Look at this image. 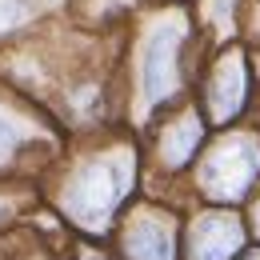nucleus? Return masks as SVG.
<instances>
[{
    "instance_id": "obj_1",
    "label": "nucleus",
    "mask_w": 260,
    "mask_h": 260,
    "mask_svg": "<svg viewBox=\"0 0 260 260\" xmlns=\"http://www.w3.org/2000/svg\"><path fill=\"white\" fill-rule=\"evenodd\" d=\"M208 44L196 28L192 4L140 0L120 32V116L144 128L164 108L192 96Z\"/></svg>"
},
{
    "instance_id": "obj_2",
    "label": "nucleus",
    "mask_w": 260,
    "mask_h": 260,
    "mask_svg": "<svg viewBox=\"0 0 260 260\" xmlns=\"http://www.w3.org/2000/svg\"><path fill=\"white\" fill-rule=\"evenodd\" d=\"M56 168H60L56 184L48 188L52 212L88 240L108 236L140 188V172H144L140 136L136 128L120 124L88 128L72 152L64 148Z\"/></svg>"
},
{
    "instance_id": "obj_3",
    "label": "nucleus",
    "mask_w": 260,
    "mask_h": 260,
    "mask_svg": "<svg viewBox=\"0 0 260 260\" xmlns=\"http://www.w3.org/2000/svg\"><path fill=\"white\" fill-rule=\"evenodd\" d=\"M64 124L28 92L0 76V176L44 172L64 156Z\"/></svg>"
},
{
    "instance_id": "obj_4",
    "label": "nucleus",
    "mask_w": 260,
    "mask_h": 260,
    "mask_svg": "<svg viewBox=\"0 0 260 260\" xmlns=\"http://www.w3.org/2000/svg\"><path fill=\"white\" fill-rule=\"evenodd\" d=\"M260 184V128H212L192 164V188L204 204L240 208Z\"/></svg>"
},
{
    "instance_id": "obj_5",
    "label": "nucleus",
    "mask_w": 260,
    "mask_h": 260,
    "mask_svg": "<svg viewBox=\"0 0 260 260\" xmlns=\"http://www.w3.org/2000/svg\"><path fill=\"white\" fill-rule=\"evenodd\" d=\"M256 92H260V72L248 44L228 40L220 48H208L192 96L212 128L244 124V116L256 108Z\"/></svg>"
},
{
    "instance_id": "obj_6",
    "label": "nucleus",
    "mask_w": 260,
    "mask_h": 260,
    "mask_svg": "<svg viewBox=\"0 0 260 260\" xmlns=\"http://www.w3.org/2000/svg\"><path fill=\"white\" fill-rule=\"evenodd\" d=\"M208 136H212V124L204 120L196 96H188L164 108L160 116H152L140 128V152L156 176H184V172H192Z\"/></svg>"
},
{
    "instance_id": "obj_7",
    "label": "nucleus",
    "mask_w": 260,
    "mask_h": 260,
    "mask_svg": "<svg viewBox=\"0 0 260 260\" xmlns=\"http://www.w3.org/2000/svg\"><path fill=\"white\" fill-rule=\"evenodd\" d=\"M180 220L156 200H132L112 228L116 260H180Z\"/></svg>"
},
{
    "instance_id": "obj_8",
    "label": "nucleus",
    "mask_w": 260,
    "mask_h": 260,
    "mask_svg": "<svg viewBox=\"0 0 260 260\" xmlns=\"http://www.w3.org/2000/svg\"><path fill=\"white\" fill-rule=\"evenodd\" d=\"M252 232L244 216L224 204H204L180 228V260H236Z\"/></svg>"
},
{
    "instance_id": "obj_9",
    "label": "nucleus",
    "mask_w": 260,
    "mask_h": 260,
    "mask_svg": "<svg viewBox=\"0 0 260 260\" xmlns=\"http://www.w3.org/2000/svg\"><path fill=\"white\" fill-rule=\"evenodd\" d=\"M192 16L208 48H220L240 32V0H192Z\"/></svg>"
},
{
    "instance_id": "obj_10",
    "label": "nucleus",
    "mask_w": 260,
    "mask_h": 260,
    "mask_svg": "<svg viewBox=\"0 0 260 260\" xmlns=\"http://www.w3.org/2000/svg\"><path fill=\"white\" fill-rule=\"evenodd\" d=\"M48 20L44 0H0V48Z\"/></svg>"
},
{
    "instance_id": "obj_11",
    "label": "nucleus",
    "mask_w": 260,
    "mask_h": 260,
    "mask_svg": "<svg viewBox=\"0 0 260 260\" xmlns=\"http://www.w3.org/2000/svg\"><path fill=\"white\" fill-rule=\"evenodd\" d=\"M240 44H248L252 52H260V0H240Z\"/></svg>"
},
{
    "instance_id": "obj_12",
    "label": "nucleus",
    "mask_w": 260,
    "mask_h": 260,
    "mask_svg": "<svg viewBox=\"0 0 260 260\" xmlns=\"http://www.w3.org/2000/svg\"><path fill=\"white\" fill-rule=\"evenodd\" d=\"M244 224H248V232H252V240L260 244V184H256V192L244 200Z\"/></svg>"
},
{
    "instance_id": "obj_13",
    "label": "nucleus",
    "mask_w": 260,
    "mask_h": 260,
    "mask_svg": "<svg viewBox=\"0 0 260 260\" xmlns=\"http://www.w3.org/2000/svg\"><path fill=\"white\" fill-rule=\"evenodd\" d=\"M72 260H116L112 252H104L100 244H92L88 236H84V244H76V252H72Z\"/></svg>"
},
{
    "instance_id": "obj_14",
    "label": "nucleus",
    "mask_w": 260,
    "mask_h": 260,
    "mask_svg": "<svg viewBox=\"0 0 260 260\" xmlns=\"http://www.w3.org/2000/svg\"><path fill=\"white\" fill-rule=\"evenodd\" d=\"M236 260H260V244H256V248L248 244V248H244V252H240V256H236Z\"/></svg>"
},
{
    "instance_id": "obj_15",
    "label": "nucleus",
    "mask_w": 260,
    "mask_h": 260,
    "mask_svg": "<svg viewBox=\"0 0 260 260\" xmlns=\"http://www.w3.org/2000/svg\"><path fill=\"white\" fill-rule=\"evenodd\" d=\"M8 212H12V200H8V196L0 192V220H4V216H8Z\"/></svg>"
},
{
    "instance_id": "obj_16",
    "label": "nucleus",
    "mask_w": 260,
    "mask_h": 260,
    "mask_svg": "<svg viewBox=\"0 0 260 260\" xmlns=\"http://www.w3.org/2000/svg\"><path fill=\"white\" fill-rule=\"evenodd\" d=\"M152 4H192V0H152Z\"/></svg>"
}]
</instances>
